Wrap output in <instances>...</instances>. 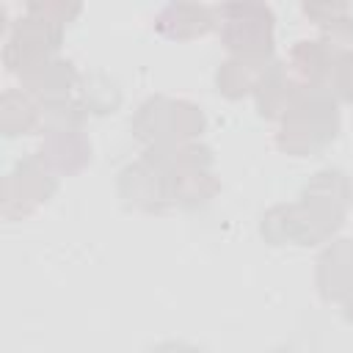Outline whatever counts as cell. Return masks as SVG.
<instances>
[{"label": "cell", "mask_w": 353, "mask_h": 353, "mask_svg": "<svg viewBox=\"0 0 353 353\" xmlns=\"http://www.w3.org/2000/svg\"><path fill=\"white\" fill-rule=\"evenodd\" d=\"M149 353H199L193 345H188V342H179V339H168V342H160V345H154Z\"/></svg>", "instance_id": "22"}, {"label": "cell", "mask_w": 353, "mask_h": 353, "mask_svg": "<svg viewBox=\"0 0 353 353\" xmlns=\"http://www.w3.org/2000/svg\"><path fill=\"white\" fill-rule=\"evenodd\" d=\"M215 28V6L204 3H168L154 14V30L171 41L201 39Z\"/></svg>", "instance_id": "10"}, {"label": "cell", "mask_w": 353, "mask_h": 353, "mask_svg": "<svg viewBox=\"0 0 353 353\" xmlns=\"http://www.w3.org/2000/svg\"><path fill=\"white\" fill-rule=\"evenodd\" d=\"M328 83H331V91L336 94V99H345L353 105V50L336 55Z\"/></svg>", "instance_id": "19"}, {"label": "cell", "mask_w": 353, "mask_h": 353, "mask_svg": "<svg viewBox=\"0 0 353 353\" xmlns=\"http://www.w3.org/2000/svg\"><path fill=\"white\" fill-rule=\"evenodd\" d=\"M268 353H298L295 347H287V345H281V347H273V350H268Z\"/></svg>", "instance_id": "24"}, {"label": "cell", "mask_w": 353, "mask_h": 353, "mask_svg": "<svg viewBox=\"0 0 353 353\" xmlns=\"http://www.w3.org/2000/svg\"><path fill=\"white\" fill-rule=\"evenodd\" d=\"M353 204V185L342 168H320L301 188L298 201L273 204L259 234L270 245H320L328 243L345 223Z\"/></svg>", "instance_id": "1"}, {"label": "cell", "mask_w": 353, "mask_h": 353, "mask_svg": "<svg viewBox=\"0 0 353 353\" xmlns=\"http://www.w3.org/2000/svg\"><path fill=\"white\" fill-rule=\"evenodd\" d=\"M301 11H303V17L312 19L317 28H325V25H331V22H336V19H342V17H347V14H350V6H347V3H303Z\"/></svg>", "instance_id": "21"}, {"label": "cell", "mask_w": 353, "mask_h": 353, "mask_svg": "<svg viewBox=\"0 0 353 353\" xmlns=\"http://www.w3.org/2000/svg\"><path fill=\"white\" fill-rule=\"evenodd\" d=\"M218 36L232 58H273L276 44V14L268 3L237 0L215 6Z\"/></svg>", "instance_id": "3"}, {"label": "cell", "mask_w": 353, "mask_h": 353, "mask_svg": "<svg viewBox=\"0 0 353 353\" xmlns=\"http://www.w3.org/2000/svg\"><path fill=\"white\" fill-rule=\"evenodd\" d=\"M303 85L292 77V72L287 69L284 61H270L268 69L262 72L256 88H254V102H256V110L262 119H270V121H279L287 108L292 105V99L298 97Z\"/></svg>", "instance_id": "11"}, {"label": "cell", "mask_w": 353, "mask_h": 353, "mask_svg": "<svg viewBox=\"0 0 353 353\" xmlns=\"http://www.w3.org/2000/svg\"><path fill=\"white\" fill-rule=\"evenodd\" d=\"M80 102L88 113L105 116L121 105V88L108 72H88L80 80Z\"/></svg>", "instance_id": "16"}, {"label": "cell", "mask_w": 353, "mask_h": 353, "mask_svg": "<svg viewBox=\"0 0 353 353\" xmlns=\"http://www.w3.org/2000/svg\"><path fill=\"white\" fill-rule=\"evenodd\" d=\"M342 314H345V320L353 325V287H350L347 295L342 298Z\"/></svg>", "instance_id": "23"}, {"label": "cell", "mask_w": 353, "mask_h": 353, "mask_svg": "<svg viewBox=\"0 0 353 353\" xmlns=\"http://www.w3.org/2000/svg\"><path fill=\"white\" fill-rule=\"evenodd\" d=\"M334 61L336 55L320 39H301L290 47L284 63L303 88H314V85H328Z\"/></svg>", "instance_id": "12"}, {"label": "cell", "mask_w": 353, "mask_h": 353, "mask_svg": "<svg viewBox=\"0 0 353 353\" xmlns=\"http://www.w3.org/2000/svg\"><path fill=\"white\" fill-rule=\"evenodd\" d=\"M58 190V176L44 168V163L30 154L19 160L0 185V212L6 221H22L30 218L36 210H41Z\"/></svg>", "instance_id": "5"}, {"label": "cell", "mask_w": 353, "mask_h": 353, "mask_svg": "<svg viewBox=\"0 0 353 353\" xmlns=\"http://www.w3.org/2000/svg\"><path fill=\"white\" fill-rule=\"evenodd\" d=\"M314 284L325 303H342L353 287V237H336L323 248L317 256Z\"/></svg>", "instance_id": "8"}, {"label": "cell", "mask_w": 353, "mask_h": 353, "mask_svg": "<svg viewBox=\"0 0 353 353\" xmlns=\"http://www.w3.org/2000/svg\"><path fill=\"white\" fill-rule=\"evenodd\" d=\"M80 80H83V74L77 72V66L69 58L55 55L47 63H41L39 69L19 77V88L25 94H30L39 105H47V102L74 99L72 91H80Z\"/></svg>", "instance_id": "9"}, {"label": "cell", "mask_w": 353, "mask_h": 353, "mask_svg": "<svg viewBox=\"0 0 353 353\" xmlns=\"http://www.w3.org/2000/svg\"><path fill=\"white\" fill-rule=\"evenodd\" d=\"M116 193L127 210L160 215L171 210L168 168L154 149H146L135 163H127L116 176Z\"/></svg>", "instance_id": "6"}, {"label": "cell", "mask_w": 353, "mask_h": 353, "mask_svg": "<svg viewBox=\"0 0 353 353\" xmlns=\"http://www.w3.org/2000/svg\"><path fill=\"white\" fill-rule=\"evenodd\" d=\"M342 113L331 85L301 88L287 113L279 119L276 149L290 157H312L339 135Z\"/></svg>", "instance_id": "2"}, {"label": "cell", "mask_w": 353, "mask_h": 353, "mask_svg": "<svg viewBox=\"0 0 353 353\" xmlns=\"http://www.w3.org/2000/svg\"><path fill=\"white\" fill-rule=\"evenodd\" d=\"M0 130L8 138L41 130V105L22 88H8L0 97Z\"/></svg>", "instance_id": "14"}, {"label": "cell", "mask_w": 353, "mask_h": 353, "mask_svg": "<svg viewBox=\"0 0 353 353\" xmlns=\"http://www.w3.org/2000/svg\"><path fill=\"white\" fill-rule=\"evenodd\" d=\"M132 135L146 149L174 143V99L165 94L143 99L132 116Z\"/></svg>", "instance_id": "13"}, {"label": "cell", "mask_w": 353, "mask_h": 353, "mask_svg": "<svg viewBox=\"0 0 353 353\" xmlns=\"http://www.w3.org/2000/svg\"><path fill=\"white\" fill-rule=\"evenodd\" d=\"M25 8H28V11H36V14H41V17L58 22V25L74 22V19L80 17V11H83L80 3H61V0H52V3H28Z\"/></svg>", "instance_id": "20"}, {"label": "cell", "mask_w": 353, "mask_h": 353, "mask_svg": "<svg viewBox=\"0 0 353 353\" xmlns=\"http://www.w3.org/2000/svg\"><path fill=\"white\" fill-rule=\"evenodd\" d=\"M273 61V58H270ZM270 61H259V58H226L218 72H215V88L221 97L226 99H243L245 94H254L262 72L268 69Z\"/></svg>", "instance_id": "15"}, {"label": "cell", "mask_w": 353, "mask_h": 353, "mask_svg": "<svg viewBox=\"0 0 353 353\" xmlns=\"http://www.w3.org/2000/svg\"><path fill=\"white\" fill-rule=\"evenodd\" d=\"M320 41L334 52V55H342V52H350L353 50V14L320 28Z\"/></svg>", "instance_id": "18"}, {"label": "cell", "mask_w": 353, "mask_h": 353, "mask_svg": "<svg viewBox=\"0 0 353 353\" xmlns=\"http://www.w3.org/2000/svg\"><path fill=\"white\" fill-rule=\"evenodd\" d=\"M36 157L55 176H72L91 163V141L83 130H50L41 135Z\"/></svg>", "instance_id": "7"}, {"label": "cell", "mask_w": 353, "mask_h": 353, "mask_svg": "<svg viewBox=\"0 0 353 353\" xmlns=\"http://www.w3.org/2000/svg\"><path fill=\"white\" fill-rule=\"evenodd\" d=\"M88 119V110L80 99H61L41 105V132L50 130H83V121Z\"/></svg>", "instance_id": "17"}, {"label": "cell", "mask_w": 353, "mask_h": 353, "mask_svg": "<svg viewBox=\"0 0 353 353\" xmlns=\"http://www.w3.org/2000/svg\"><path fill=\"white\" fill-rule=\"evenodd\" d=\"M63 30H66V25H58V22L25 8V14L19 19H14L6 33V44H3L6 69L19 77L39 69L50 58H55V52L61 50Z\"/></svg>", "instance_id": "4"}]
</instances>
